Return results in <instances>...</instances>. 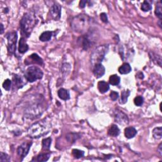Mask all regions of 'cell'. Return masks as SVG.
I'll list each match as a JSON object with an SVG mask.
<instances>
[{
  "mask_svg": "<svg viewBox=\"0 0 162 162\" xmlns=\"http://www.w3.org/2000/svg\"><path fill=\"white\" fill-rule=\"evenodd\" d=\"M98 87L101 93H105V92H107L110 89L109 84L107 82H106L105 81L99 82L98 84Z\"/></svg>",
  "mask_w": 162,
  "mask_h": 162,
  "instance_id": "cell-18",
  "label": "cell"
},
{
  "mask_svg": "<svg viewBox=\"0 0 162 162\" xmlns=\"http://www.w3.org/2000/svg\"><path fill=\"white\" fill-rule=\"evenodd\" d=\"M12 81L8 78V79H6L3 83V87L5 90L10 91L12 87Z\"/></svg>",
  "mask_w": 162,
  "mask_h": 162,
  "instance_id": "cell-30",
  "label": "cell"
},
{
  "mask_svg": "<svg viewBox=\"0 0 162 162\" xmlns=\"http://www.w3.org/2000/svg\"><path fill=\"white\" fill-rule=\"evenodd\" d=\"M4 31V28H3V25L2 24H1V32H0V34H2L3 33Z\"/></svg>",
  "mask_w": 162,
  "mask_h": 162,
  "instance_id": "cell-37",
  "label": "cell"
},
{
  "mask_svg": "<svg viewBox=\"0 0 162 162\" xmlns=\"http://www.w3.org/2000/svg\"><path fill=\"white\" fill-rule=\"evenodd\" d=\"M158 151L159 153V154L160 155V156H162V144L161 143V144L159 145L158 146Z\"/></svg>",
  "mask_w": 162,
  "mask_h": 162,
  "instance_id": "cell-36",
  "label": "cell"
},
{
  "mask_svg": "<svg viewBox=\"0 0 162 162\" xmlns=\"http://www.w3.org/2000/svg\"><path fill=\"white\" fill-rule=\"evenodd\" d=\"M25 78L29 82H34L37 80L41 79L43 76V72L37 67H29L25 72Z\"/></svg>",
  "mask_w": 162,
  "mask_h": 162,
  "instance_id": "cell-6",
  "label": "cell"
},
{
  "mask_svg": "<svg viewBox=\"0 0 162 162\" xmlns=\"http://www.w3.org/2000/svg\"><path fill=\"white\" fill-rule=\"evenodd\" d=\"M108 46L107 45L100 46L96 48L91 54V62L92 65L101 63L105 57V54L108 52Z\"/></svg>",
  "mask_w": 162,
  "mask_h": 162,
  "instance_id": "cell-4",
  "label": "cell"
},
{
  "mask_svg": "<svg viewBox=\"0 0 162 162\" xmlns=\"http://www.w3.org/2000/svg\"><path fill=\"white\" fill-rule=\"evenodd\" d=\"M52 138L48 137L44 139L42 141V146H43V150L45 151H48L49 150L50 145L52 144Z\"/></svg>",
  "mask_w": 162,
  "mask_h": 162,
  "instance_id": "cell-25",
  "label": "cell"
},
{
  "mask_svg": "<svg viewBox=\"0 0 162 162\" xmlns=\"http://www.w3.org/2000/svg\"><path fill=\"white\" fill-rule=\"evenodd\" d=\"M114 116L116 122H117L120 125H126L129 123L127 116L122 111L117 110L115 113Z\"/></svg>",
  "mask_w": 162,
  "mask_h": 162,
  "instance_id": "cell-10",
  "label": "cell"
},
{
  "mask_svg": "<svg viewBox=\"0 0 162 162\" xmlns=\"http://www.w3.org/2000/svg\"><path fill=\"white\" fill-rule=\"evenodd\" d=\"M72 155L73 156V157L75 158L79 159L84 156V152L83 151L77 150V149H73L72 150Z\"/></svg>",
  "mask_w": 162,
  "mask_h": 162,
  "instance_id": "cell-27",
  "label": "cell"
},
{
  "mask_svg": "<svg viewBox=\"0 0 162 162\" xmlns=\"http://www.w3.org/2000/svg\"><path fill=\"white\" fill-rule=\"evenodd\" d=\"M91 18L85 14H81L74 17L71 23L72 29L78 33H84L89 29Z\"/></svg>",
  "mask_w": 162,
  "mask_h": 162,
  "instance_id": "cell-2",
  "label": "cell"
},
{
  "mask_svg": "<svg viewBox=\"0 0 162 162\" xmlns=\"http://www.w3.org/2000/svg\"><path fill=\"white\" fill-rule=\"evenodd\" d=\"M58 95L59 98L64 101H67L70 99V93L67 89L61 88L58 91Z\"/></svg>",
  "mask_w": 162,
  "mask_h": 162,
  "instance_id": "cell-15",
  "label": "cell"
},
{
  "mask_svg": "<svg viewBox=\"0 0 162 162\" xmlns=\"http://www.w3.org/2000/svg\"><path fill=\"white\" fill-rule=\"evenodd\" d=\"M118 96H119L118 93L117 92H115V91H112L110 94V98L113 101H116L118 98Z\"/></svg>",
  "mask_w": 162,
  "mask_h": 162,
  "instance_id": "cell-33",
  "label": "cell"
},
{
  "mask_svg": "<svg viewBox=\"0 0 162 162\" xmlns=\"http://www.w3.org/2000/svg\"><path fill=\"white\" fill-rule=\"evenodd\" d=\"M38 23V20L32 13H27L23 16L20 22V27L23 33L29 37Z\"/></svg>",
  "mask_w": 162,
  "mask_h": 162,
  "instance_id": "cell-3",
  "label": "cell"
},
{
  "mask_svg": "<svg viewBox=\"0 0 162 162\" xmlns=\"http://www.w3.org/2000/svg\"><path fill=\"white\" fill-rule=\"evenodd\" d=\"M32 145L31 141H25L18 146L17 149V153L23 159L27 155Z\"/></svg>",
  "mask_w": 162,
  "mask_h": 162,
  "instance_id": "cell-8",
  "label": "cell"
},
{
  "mask_svg": "<svg viewBox=\"0 0 162 162\" xmlns=\"http://www.w3.org/2000/svg\"><path fill=\"white\" fill-rule=\"evenodd\" d=\"M52 32L50 31H45L43 32L39 36V40L42 42H47L49 41L52 38Z\"/></svg>",
  "mask_w": 162,
  "mask_h": 162,
  "instance_id": "cell-19",
  "label": "cell"
},
{
  "mask_svg": "<svg viewBox=\"0 0 162 162\" xmlns=\"http://www.w3.org/2000/svg\"><path fill=\"white\" fill-rule=\"evenodd\" d=\"M100 18H101V20H102L104 23H108V17H107V15H106L105 13H101V15H100Z\"/></svg>",
  "mask_w": 162,
  "mask_h": 162,
  "instance_id": "cell-34",
  "label": "cell"
},
{
  "mask_svg": "<svg viewBox=\"0 0 162 162\" xmlns=\"http://www.w3.org/2000/svg\"><path fill=\"white\" fill-rule=\"evenodd\" d=\"M78 43H80V45L82 46V48L86 50L91 47V46L92 44V41H92V39L89 38L88 35L83 36L78 39Z\"/></svg>",
  "mask_w": 162,
  "mask_h": 162,
  "instance_id": "cell-11",
  "label": "cell"
},
{
  "mask_svg": "<svg viewBox=\"0 0 162 162\" xmlns=\"http://www.w3.org/2000/svg\"><path fill=\"white\" fill-rule=\"evenodd\" d=\"M6 38L8 41V53L13 54L16 51V44L17 40V32L13 31L8 32L6 35Z\"/></svg>",
  "mask_w": 162,
  "mask_h": 162,
  "instance_id": "cell-7",
  "label": "cell"
},
{
  "mask_svg": "<svg viewBox=\"0 0 162 162\" xmlns=\"http://www.w3.org/2000/svg\"><path fill=\"white\" fill-rule=\"evenodd\" d=\"M152 9V6L148 1H143L141 5V10L143 12H149Z\"/></svg>",
  "mask_w": 162,
  "mask_h": 162,
  "instance_id": "cell-29",
  "label": "cell"
},
{
  "mask_svg": "<svg viewBox=\"0 0 162 162\" xmlns=\"http://www.w3.org/2000/svg\"><path fill=\"white\" fill-rule=\"evenodd\" d=\"M13 86L16 87L17 89H19L25 85V82L20 76L15 75L13 77Z\"/></svg>",
  "mask_w": 162,
  "mask_h": 162,
  "instance_id": "cell-14",
  "label": "cell"
},
{
  "mask_svg": "<svg viewBox=\"0 0 162 162\" xmlns=\"http://www.w3.org/2000/svg\"><path fill=\"white\" fill-rule=\"evenodd\" d=\"M108 134L111 136L117 137L120 134V129L116 125H112L108 129Z\"/></svg>",
  "mask_w": 162,
  "mask_h": 162,
  "instance_id": "cell-20",
  "label": "cell"
},
{
  "mask_svg": "<svg viewBox=\"0 0 162 162\" xmlns=\"http://www.w3.org/2000/svg\"><path fill=\"white\" fill-rule=\"evenodd\" d=\"M0 161H10V157L7 154L4 153L3 152H1L0 153Z\"/></svg>",
  "mask_w": 162,
  "mask_h": 162,
  "instance_id": "cell-32",
  "label": "cell"
},
{
  "mask_svg": "<svg viewBox=\"0 0 162 162\" xmlns=\"http://www.w3.org/2000/svg\"><path fill=\"white\" fill-rule=\"evenodd\" d=\"M134 104H135L136 106H142L143 103H144V99H143L142 96H139L136 97L135 99H134Z\"/></svg>",
  "mask_w": 162,
  "mask_h": 162,
  "instance_id": "cell-31",
  "label": "cell"
},
{
  "mask_svg": "<svg viewBox=\"0 0 162 162\" xmlns=\"http://www.w3.org/2000/svg\"><path fill=\"white\" fill-rule=\"evenodd\" d=\"M62 7L58 4H54L50 8V14L54 20H60L61 17Z\"/></svg>",
  "mask_w": 162,
  "mask_h": 162,
  "instance_id": "cell-9",
  "label": "cell"
},
{
  "mask_svg": "<svg viewBox=\"0 0 162 162\" xmlns=\"http://www.w3.org/2000/svg\"><path fill=\"white\" fill-rule=\"evenodd\" d=\"M155 14L161 20L162 18V4L161 2H158L156 4L155 8Z\"/></svg>",
  "mask_w": 162,
  "mask_h": 162,
  "instance_id": "cell-28",
  "label": "cell"
},
{
  "mask_svg": "<svg viewBox=\"0 0 162 162\" xmlns=\"http://www.w3.org/2000/svg\"><path fill=\"white\" fill-rule=\"evenodd\" d=\"M44 107L41 103H35L27 106L25 110V115L26 117L29 118H36L39 117L44 112Z\"/></svg>",
  "mask_w": 162,
  "mask_h": 162,
  "instance_id": "cell-5",
  "label": "cell"
},
{
  "mask_svg": "<svg viewBox=\"0 0 162 162\" xmlns=\"http://www.w3.org/2000/svg\"><path fill=\"white\" fill-rule=\"evenodd\" d=\"M120 82V78L117 75H112L110 77L109 82L113 86H117Z\"/></svg>",
  "mask_w": 162,
  "mask_h": 162,
  "instance_id": "cell-26",
  "label": "cell"
},
{
  "mask_svg": "<svg viewBox=\"0 0 162 162\" xmlns=\"http://www.w3.org/2000/svg\"><path fill=\"white\" fill-rule=\"evenodd\" d=\"M137 132L135 128L130 127H127L126 129H125L124 133H125V136H126L127 138L132 139L136 135Z\"/></svg>",
  "mask_w": 162,
  "mask_h": 162,
  "instance_id": "cell-16",
  "label": "cell"
},
{
  "mask_svg": "<svg viewBox=\"0 0 162 162\" xmlns=\"http://www.w3.org/2000/svg\"><path fill=\"white\" fill-rule=\"evenodd\" d=\"M29 58H30L32 60V62H31V63H37V64H39V65H43V59L41 57H39L38 54H37L36 53L31 54V56L29 57Z\"/></svg>",
  "mask_w": 162,
  "mask_h": 162,
  "instance_id": "cell-22",
  "label": "cell"
},
{
  "mask_svg": "<svg viewBox=\"0 0 162 162\" xmlns=\"http://www.w3.org/2000/svg\"><path fill=\"white\" fill-rule=\"evenodd\" d=\"M29 49V46L27 44L25 39L22 38L19 41V46H18V52L20 53L24 54L27 52Z\"/></svg>",
  "mask_w": 162,
  "mask_h": 162,
  "instance_id": "cell-13",
  "label": "cell"
},
{
  "mask_svg": "<svg viewBox=\"0 0 162 162\" xmlns=\"http://www.w3.org/2000/svg\"><path fill=\"white\" fill-rule=\"evenodd\" d=\"M131 94V91L129 90H125L123 91L121 93V97H120V103L123 105L127 102L128 98Z\"/></svg>",
  "mask_w": 162,
  "mask_h": 162,
  "instance_id": "cell-21",
  "label": "cell"
},
{
  "mask_svg": "<svg viewBox=\"0 0 162 162\" xmlns=\"http://www.w3.org/2000/svg\"><path fill=\"white\" fill-rule=\"evenodd\" d=\"M162 128L161 127H156L153 129V137L155 139H161L162 135Z\"/></svg>",
  "mask_w": 162,
  "mask_h": 162,
  "instance_id": "cell-24",
  "label": "cell"
},
{
  "mask_svg": "<svg viewBox=\"0 0 162 162\" xmlns=\"http://www.w3.org/2000/svg\"><path fill=\"white\" fill-rule=\"evenodd\" d=\"M93 73L94 75L96 78H100L105 73V68L101 63H98L96 65L94 66V69H93Z\"/></svg>",
  "mask_w": 162,
  "mask_h": 162,
  "instance_id": "cell-12",
  "label": "cell"
},
{
  "mask_svg": "<svg viewBox=\"0 0 162 162\" xmlns=\"http://www.w3.org/2000/svg\"><path fill=\"white\" fill-rule=\"evenodd\" d=\"M132 70V68L130 65L127 63H124L118 68V72L121 74H127Z\"/></svg>",
  "mask_w": 162,
  "mask_h": 162,
  "instance_id": "cell-17",
  "label": "cell"
},
{
  "mask_svg": "<svg viewBox=\"0 0 162 162\" xmlns=\"http://www.w3.org/2000/svg\"><path fill=\"white\" fill-rule=\"evenodd\" d=\"M52 129V123L48 118L43 119L32 124L29 128L27 132L31 138H39L48 134Z\"/></svg>",
  "mask_w": 162,
  "mask_h": 162,
  "instance_id": "cell-1",
  "label": "cell"
},
{
  "mask_svg": "<svg viewBox=\"0 0 162 162\" xmlns=\"http://www.w3.org/2000/svg\"><path fill=\"white\" fill-rule=\"evenodd\" d=\"M87 1H86V0H82V1H80V3H79V7L80 8H84L86 7V4L87 3Z\"/></svg>",
  "mask_w": 162,
  "mask_h": 162,
  "instance_id": "cell-35",
  "label": "cell"
},
{
  "mask_svg": "<svg viewBox=\"0 0 162 162\" xmlns=\"http://www.w3.org/2000/svg\"><path fill=\"white\" fill-rule=\"evenodd\" d=\"M50 154L49 153H44V154H40L36 158H34L32 160V161H46L49 158Z\"/></svg>",
  "mask_w": 162,
  "mask_h": 162,
  "instance_id": "cell-23",
  "label": "cell"
}]
</instances>
